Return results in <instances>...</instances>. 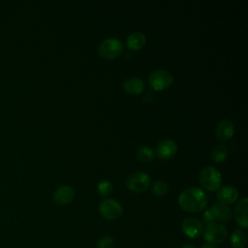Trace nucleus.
I'll return each instance as SVG.
<instances>
[{"label":"nucleus","instance_id":"f257e3e1","mask_svg":"<svg viewBox=\"0 0 248 248\" xmlns=\"http://www.w3.org/2000/svg\"><path fill=\"white\" fill-rule=\"evenodd\" d=\"M178 203L184 211L191 213L200 212L207 203V196L202 189L190 187L180 193Z\"/></svg>","mask_w":248,"mask_h":248},{"label":"nucleus","instance_id":"f03ea898","mask_svg":"<svg viewBox=\"0 0 248 248\" xmlns=\"http://www.w3.org/2000/svg\"><path fill=\"white\" fill-rule=\"evenodd\" d=\"M200 184L209 192L217 191L222 183L221 173L212 166H207L201 170L199 174Z\"/></svg>","mask_w":248,"mask_h":248},{"label":"nucleus","instance_id":"7ed1b4c3","mask_svg":"<svg viewBox=\"0 0 248 248\" xmlns=\"http://www.w3.org/2000/svg\"><path fill=\"white\" fill-rule=\"evenodd\" d=\"M232 217L231 208L223 203H215L203 214V221L206 225L217 222H229Z\"/></svg>","mask_w":248,"mask_h":248},{"label":"nucleus","instance_id":"20e7f679","mask_svg":"<svg viewBox=\"0 0 248 248\" xmlns=\"http://www.w3.org/2000/svg\"><path fill=\"white\" fill-rule=\"evenodd\" d=\"M123 51V44L114 37L107 38L101 42L98 47V54L104 59H113L119 56Z\"/></svg>","mask_w":248,"mask_h":248},{"label":"nucleus","instance_id":"39448f33","mask_svg":"<svg viewBox=\"0 0 248 248\" xmlns=\"http://www.w3.org/2000/svg\"><path fill=\"white\" fill-rule=\"evenodd\" d=\"M173 81V77L170 72L165 69H158L153 71L148 77L149 86L156 90H164L171 85Z\"/></svg>","mask_w":248,"mask_h":248},{"label":"nucleus","instance_id":"423d86ee","mask_svg":"<svg viewBox=\"0 0 248 248\" xmlns=\"http://www.w3.org/2000/svg\"><path fill=\"white\" fill-rule=\"evenodd\" d=\"M228 235L227 228L219 223H212L206 225L203 232V237L209 244H219L222 243Z\"/></svg>","mask_w":248,"mask_h":248},{"label":"nucleus","instance_id":"0eeeda50","mask_svg":"<svg viewBox=\"0 0 248 248\" xmlns=\"http://www.w3.org/2000/svg\"><path fill=\"white\" fill-rule=\"evenodd\" d=\"M99 212L108 220H115L122 215L123 208L117 201L108 198L101 201L99 203Z\"/></svg>","mask_w":248,"mask_h":248},{"label":"nucleus","instance_id":"6e6552de","mask_svg":"<svg viewBox=\"0 0 248 248\" xmlns=\"http://www.w3.org/2000/svg\"><path fill=\"white\" fill-rule=\"evenodd\" d=\"M150 185V177L143 171H137L128 176L126 180L127 188L134 193H141L147 190Z\"/></svg>","mask_w":248,"mask_h":248},{"label":"nucleus","instance_id":"1a4fd4ad","mask_svg":"<svg viewBox=\"0 0 248 248\" xmlns=\"http://www.w3.org/2000/svg\"><path fill=\"white\" fill-rule=\"evenodd\" d=\"M181 228L183 232L191 238H197L202 232V222L194 217H188L184 219L181 224Z\"/></svg>","mask_w":248,"mask_h":248},{"label":"nucleus","instance_id":"9d476101","mask_svg":"<svg viewBox=\"0 0 248 248\" xmlns=\"http://www.w3.org/2000/svg\"><path fill=\"white\" fill-rule=\"evenodd\" d=\"M177 150L176 142L167 139L161 140L156 146V155L161 159H170L174 156Z\"/></svg>","mask_w":248,"mask_h":248},{"label":"nucleus","instance_id":"9b49d317","mask_svg":"<svg viewBox=\"0 0 248 248\" xmlns=\"http://www.w3.org/2000/svg\"><path fill=\"white\" fill-rule=\"evenodd\" d=\"M215 135L220 140H228L234 135V125L230 119H222L215 128Z\"/></svg>","mask_w":248,"mask_h":248},{"label":"nucleus","instance_id":"f8f14e48","mask_svg":"<svg viewBox=\"0 0 248 248\" xmlns=\"http://www.w3.org/2000/svg\"><path fill=\"white\" fill-rule=\"evenodd\" d=\"M247 212H248V200L247 198H243L237 202V204L234 207L235 222L237 223L238 226H240L243 229H246L248 227Z\"/></svg>","mask_w":248,"mask_h":248},{"label":"nucleus","instance_id":"ddd939ff","mask_svg":"<svg viewBox=\"0 0 248 248\" xmlns=\"http://www.w3.org/2000/svg\"><path fill=\"white\" fill-rule=\"evenodd\" d=\"M217 199L226 205L233 203L238 199V191L232 185H226L217 192Z\"/></svg>","mask_w":248,"mask_h":248},{"label":"nucleus","instance_id":"4468645a","mask_svg":"<svg viewBox=\"0 0 248 248\" xmlns=\"http://www.w3.org/2000/svg\"><path fill=\"white\" fill-rule=\"evenodd\" d=\"M75 197L74 189L69 185H63L56 189L53 194V199L58 204H68L70 203Z\"/></svg>","mask_w":248,"mask_h":248},{"label":"nucleus","instance_id":"2eb2a0df","mask_svg":"<svg viewBox=\"0 0 248 248\" xmlns=\"http://www.w3.org/2000/svg\"><path fill=\"white\" fill-rule=\"evenodd\" d=\"M123 88L129 94H140L144 89V82L137 77H130L124 80Z\"/></svg>","mask_w":248,"mask_h":248},{"label":"nucleus","instance_id":"dca6fc26","mask_svg":"<svg viewBox=\"0 0 248 248\" xmlns=\"http://www.w3.org/2000/svg\"><path fill=\"white\" fill-rule=\"evenodd\" d=\"M146 39L143 33L136 31L131 33L126 39V46L132 50L141 49L145 45Z\"/></svg>","mask_w":248,"mask_h":248},{"label":"nucleus","instance_id":"f3484780","mask_svg":"<svg viewBox=\"0 0 248 248\" xmlns=\"http://www.w3.org/2000/svg\"><path fill=\"white\" fill-rule=\"evenodd\" d=\"M246 242H247V236L242 230L237 229L232 233L231 245L233 248H244L246 245Z\"/></svg>","mask_w":248,"mask_h":248},{"label":"nucleus","instance_id":"a211bd4d","mask_svg":"<svg viewBox=\"0 0 248 248\" xmlns=\"http://www.w3.org/2000/svg\"><path fill=\"white\" fill-rule=\"evenodd\" d=\"M210 156L212 160L217 163L224 162L228 157V149L223 144H217L212 148Z\"/></svg>","mask_w":248,"mask_h":248},{"label":"nucleus","instance_id":"6ab92c4d","mask_svg":"<svg viewBox=\"0 0 248 248\" xmlns=\"http://www.w3.org/2000/svg\"><path fill=\"white\" fill-rule=\"evenodd\" d=\"M154 157V151L150 146H141L138 149L137 151V158L143 163L149 162L153 159Z\"/></svg>","mask_w":248,"mask_h":248},{"label":"nucleus","instance_id":"aec40b11","mask_svg":"<svg viewBox=\"0 0 248 248\" xmlns=\"http://www.w3.org/2000/svg\"><path fill=\"white\" fill-rule=\"evenodd\" d=\"M168 191H169V187L167 183L163 181L158 180L152 184V192L157 196H164L168 193Z\"/></svg>","mask_w":248,"mask_h":248},{"label":"nucleus","instance_id":"412c9836","mask_svg":"<svg viewBox=\"0 0 248 248\" xmlns=\"http://www.w3.org/2000/svg\"><path fill=\"white\" fill-rule=\"evenodd\" d=\"M97 190H98V193L100 195L107 196V195L110 194L111 191H112V183L110 181H108V180L101 181L97 186Z\"/></svg>","mask_w":248,"mask_h":248},{"label":"nucleus","instance_id":"4be33fe9","mask_svg":"<svg viewBox=\"0 0 248 248\" xmlns=\"http://www.w3.org/2000/svg\"><path fill=\"white\" fill-rule=\"evenodd\" d=\"M97 248H115L114 240L110 236H103L98 240Z\"/></svg>","mask_w":248,"mask_h":248},{"label":"nucleus","instance_id":"5701e85b","mask_svg":"<svg viewBox=\"0 0 248 248\" xmlns=\"http://www.w3.org/2000/svg\"><path fill=\"white\" fill-rule=\"evenodd\" d=\"M201 248H218L216 245H213V244H209V243H206V244H203Z\"/></svg>","mask_w":248,"mask_h":248},{"label":"nucleus","instance_id":"b1692460","mask_svg":"<svg viewBox=\"0 0 248 248\" xmlns=\"http://www.w3.org/2000/svg\"><path fill=\"white\" fill-rule=\"evenodd\" d=\"M181 248H197V247H196L195 245L191 244V243H186V244L182 245V246H181Z\"/></svg>","mask_w":248,"mask_h":248}]
</instances>
